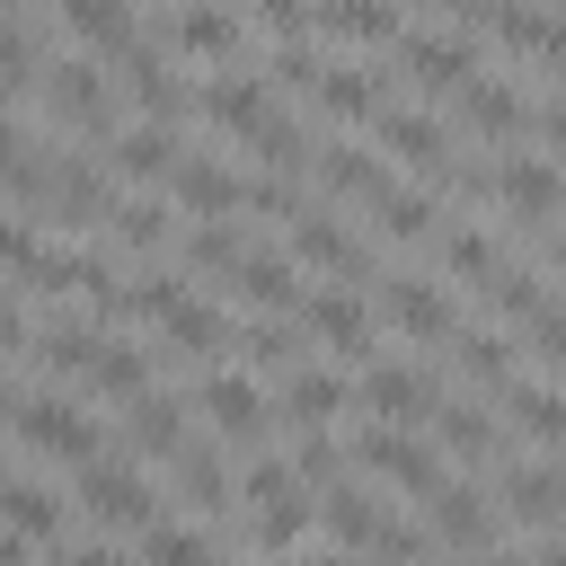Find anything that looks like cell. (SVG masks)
I'll return each mask as SVG.
<instances>
[{"instance_id":"cell-18","label":"cell","mask_w":566,"mask_h":566,"mask_svg":"<svg viewBox=\"0 0 566 566\" xmlns=\"http://www.w3.org/2000/svg\"><path fill=\"white\" fill-rule=\"evenodd\" d=\"M186 407H195V416H212L239 451H256V442H265V389H256V380H239V371H212Z\"/></svg>"},{"instance_id":"cell-4","label":"cell","mask_w":566,"mask_h":566,"mask_svg":"<svg viewBox=\"0 0 566 566\" xmlns=\"http://www.w3.org/2000/svg\"><path fill=\"white\" fill-rule=\"evenodd\" d=\"M354 469L389 478V486H398V495H416V504H424V495H433V486L451 478V460H442L433 442H416L407 424H380V416H371V433L354 442Z\"/></svg>"},{"instance_id":"cell-14","label":"cell","mask_w":566,"mask_h":566,"mask_svg":"<svg viewBox=\"0 0 566 566\" xmlns=\"http://www.w3.org/2000/svg\"><path fill=\"white\" fill-rule=\"evenodd\" d=\"M301 97L327 115V124H371L380 106H389V88H380V71H354V62H318L310 80H301Z\"/></svg>"},{"instance_id":"cell-17","label":"cell","mask_w":566,"mask_h":566,"mask_svg":"<svg viewBox=\"0 0 566 566\" xmlns=\"http://www.w3.org/2000/svg\"><path fill=\"white\" fill-rule=\"evenodd\" d=\"M239 186H248V177H239L230 159H212V150H177V159H168V195H177L195 221L239 212Z\"/></svg>"},{"instance_id":"cell-19","label":"cell","mask_w":566,"mask_h":566,"mask_svg":"<svg viewBox=\"0 0 566 566\" xmlns=\"http://www.w3.org/2000/svg\"><path fill=\"white\" fill-rule=\"evenodd\" d=\"M301 27L345 35V44H398L407 9H398V0H301Z\"/></svg>"},{"instance_id":"cell-20","label":"cell","mask_w":566,"mask_h":566,"mask_svg":"<svg viewBox=\"0 0 566 566\" xmlns=\"http://www.w3.org/2000/svg\"><path fill=\"white\" fill-rule=\"evenodd\" d=\"M274 97H283V88H274L265 71H230V80H212V88H203V115H195V124H221V133H239V142H248V133L274 115Z\"/></svg>"},{"instance_id":"cell-16","label":"cell","mask_w":566,"mask_h":566,"mask_svg":"<svg viewBox=\"0 0 566 566\" xmlns=\"http://www.w3.org/2000/svg\"><path fill=\"white\" fill-rule=\"evenodd\" d=\"M168 44L195 53V62H239L248 53V18L239 9H212V0H177L168 9Z\"/></svg>"},{"instance_id":"cell-30","label":"cell","mask_w":566,"mask_h":566,"mask_svg":"<svg viewBox=\"0 0 566 566\" xmlns=\"http://www.w3.org/2000/svg\"><path fill=\"white\" fill-rule=\"evenodd\" d=\"M0 513H9L18 531H35V539H71V513H62L53 486H35V478H9V486H0Z\"/></svg>"},{"instance_id":"cell-12","label":"cell","mask_w":566,"mask_h":566,"mask_svg":"<svg viewBox=\"0 0 566 566\" xmlns=\"http://www.w3.org/2000/svg\"><path fill=\"white\" fill-rule=\"evenodd\" d=\"M80 495H88V513H97V522H115L124 539L159 513V486H150L142 469H124V460H115V469H106V460H80Z\"/></svg>"},{"instance_id":"cell-22","label":"cell","mask_w":566,"mask_h":566,"mask_svg":"<svg viewBox=\"0 0 566 566\" xmlns=\"http://www.w3.org/2000/svg\"><path fill=\"white\" fill-rule=\"evenodd\" d=\"M230 283H239L248 310H292V301H301V265H292V248H283V256H274V248H239Z\"/></svg>"},{"instance_id":"cell-35","label":"cell","mask_w":566,"mask_h":566,"mask_svg":"<svg viewBox=\"0 0 566 566\" xmlns=\"http://www.w3.org/2000/svg\"><path fill=\"white\" fill-rule=\"evenodd\" d=\"M0 9H35V0H0Z\"/></svg>"},{"instance_id":"cell-31","label":"cell","mask_w":566,"mask_h":566,"mask_svg":"<svg viewBox=\"0 0 566 566\" xmlns=\"http://www.w3.org/2000/svg\"><path fill=\"white\" fill-rule=\"evenodd\" d=\"M354 469V442H336L327 424H301V442H292V478L301 486H327V478H345Z\"/></svg>"},{"instance_id":"cell-26","label":"cell","mask_w":566,"mask_h":566,"mask_svg":"<svg viewBox=\"0 0 566 566\" xmlns=\"http://www.w3.org/2000/svg\"><path fill=\"white\" fill-rule=\"evenodd\" d=\"M97 398H133V389H150L159 380V363L142 354V345H124V336H97V354H88V371H80Z\"/></svg>"},{"instance_id":"cell-29","label":"cell","mask_w":566,"mask_h":566,"mask_svg":"<svg viewBox=\"0 0 566 566\" xmlns=\"http://www.w3.org/2000/svg\"><path fill=\"white\" fill-rule=\"evenodd\" d=\"M248 159H256V168H274V177H301V168H310V124L274 106V115L248 133Z\"/></svg>"},{"instance_id":"cell-6","label":"cell","mask_w":566,"mask_h":566,"mask_svg":"<svg viewBox=\"0 0 566 566\" xmlns=\"http://www.w3.org/2000/svg\"><path fill=\"white\" fill-rule=\"evenodd\" d=\"M442 389H451L442 371L380 354V363H363V380H354V407H363V416H380V424H416V416H433V398H442Z\"/></svg>"},{"instance_id":"cell-25","label":"cell","mask_w":566,"mask_h":566,"mask_svg":"<svg viewBox=\"0 0 566 566\" xmlns=\"http://www.w3.org/2000/svg\"><path fill=\"white\" fill-rule=\"evenodd\" d=\"M168 159H177V124H124V133H106V168L115 177H168Z\"/></svg>"},{"instance_id":"cell-7","label":"cell","mask_w":566,"mask_h":566,"mask_svg":"<svg viewBox=\"0 0 566 566\" xmlns=\"http://www.w3.org/2000/svg\"><path fill=\"white\" fill-rule=\"evenodd\" d=\"M27 97H44V115H53V124H80L88 142H106V133H115V88H106L88 62H44Z\"/></svg>"},{"instance_id":"cell-15","label":"cell","mask_w":566,"mask_h":566,"mask_svg":"<svg viewBox=\"0 0 566 566\" xmlns=\"http://www.w3.org/2000/svg\"><path fill=\"white\" fill-rule=\"evenodd\" d=\"M310 177H318V195L327 203H380L398 177H389V159H371V150H345V142H310Z\"/></svg>"},{"instance_id":"cell-24","label":"cell","mask_w":566,"mask_h":566,"mask_svg":"<svg viewBox=\"0 0 566 566\" xmlns=\"http://www.w3.org/2000/svg\"><path fill=\"white\" fill-rule=\"evenodd\" d=\"M88 354H97V318H53V327L27 336V363H35L44 380H80Z\"/></svg>"},{"instance_id":"cell-8","label":"cell","mask_w":566,"mask_h":566,"mask_svg":"<svg viewBox=\"0 0 566 566\" xmlns=\"http://www.w3.org/2000/svg\"><path fill=\"white\" fill-rule=\"evenodd\" d=\"M398 71H407L424 97H451V88L478 71V35H469V27H460V35H451V27H398Z\"/></svg>"},{"instance_id":"cell-32","label":"cell","mask_w":566,"mask_h":566,"mask_svg":"<svg viewBox=\"0 0 566 566\" xmlns=\"http://www.w3.org/2000/svg\"><path fill=\"white\" fill-rule=\"evenodd\" d=\"M106 230H115V248H168L177 221H168L159 203H142V195H115V203H106Z\"/></svg>"},{"instance_id":"cell-9","label":"cell","mask_w":566,"mask_h":566,"mask_svg":"<svg viewBox=\"0 0 566 566\" xmlns=\"http://www.w3.org/2000/svg\"><path fill=\"white\" fill-rule=\"evenodd\" d=\"M380 318H389L407 345H451V327H460L451 292L424 283V274H380Z\"/></svg>"},{"instance_id":"cell-28","label":"cell","mask_w":566,"mask_h":566,"mask_svg":"<svg viewBox=\"0 0 566 566\" xmlns=\"http://www.w3.org/2000/svg\"><path fill=\"white\" fill-rule=\"evenodd\" d=\"M44 71V27L27 9H0V97H27Z\"/></svg>"},{"instance_id":"cell-1","label":"cell","mask_w":566,"mask_h":566,"mask_svg":"<svg viewBox=\"0 0 566 566\" xmlns=\"http://www.w3.org/2000/svg\"><path fill=\"white\" fill-rule=\"evenodd\" d=\"M327 539H336V548H380V557H433V531L380 513V495H363L354 469L327 478Z\"/></svg>"},{"instance_id":"cell-23","label":"cell","mask_w":566,"mask_h":566,"mask_svg":"<svg viewBox=\"0 0 566 566\" xmlns=\"http://www.w3.org/2000/svg\"><path fill=\"white\" fill-rule=\"evenodd\" d=\"M168 478H177V504H195L203 522L230 504V469H221V451H203V433H186V442L168 451Z\"/></svg>"},{"instance_id":"cell-34","label":"cell","mask_w":566,"mask_h":566,"mask_svg":"<svg viewBox=\"0 0 566 566\" xmlns=\"http://www.w3.org/2000/svg\"><path fill=\"white\" fill-rule=\"evenodd\" d=\"M9 407H18V380H9V371H0V424H9Z\"/></svg>"},{"instance_id":"cell-10","label":"cell","mask_w":566,"mask_h":566,"mask_svg":"<svg viewBox=\"0 0 566 566\" xmlns=\"http://www.w3.org/2000/svg\"><path fill=\"white\" fill-rule=\"evenodd\" d=\"M115 71H124V88H133V97H142L159 124H195V115H203V88H195V80H177V71H168V62H159L142 35L115 53Z\"/></svg>"},{"instance_id":"cell-3","label":"cell","mask_w":566,"mask_h":566,"mask_svg":"<svg viewBox=\"0 0 566 566\" xmlns=\"http://www.w3.org/2000/svg\"><path fill=\"white\" fill-rule=\"evenodd\" d=\"M9 424H18V442H27L35 460H71V469H80V460L106 451V424H97L80 398H53V389H44V398H18Z\"/></svg>"},{"instance_id":"cell-2","label":"cell","mask_w":566,"mask_h":566,"mask_svg":"<svg viewBox=\"0 0 566 566\" xmlns=\"http://www.w3.org/2000/svg\"><path fill=\"white\" fill-rule=\"evenodd\" d=\"M283 230H292V265H318V274H336V283L380 274V248H371L354 221H336L327 203H310V195L292 203V221H283Z\"/></svg>"},{"instance_id":"cell-21","label":"cell","mask_w":566,"mask_h":566,"mask_svg":"<svg viewBox=\"0 0 566 566\" xmlns=\"http://www.w3.org/2000/svg\"><path fill=\"white\" fill-rule=\"evenodd\" d=\"M354 407V371H318V363H283V416L292 424H327Z\"/></svg>"},{"instance_id":"cell-33","label":"cell","mask_w":566,"mask_h":566,"mask_svg":"<svg viewBox=\"0 0 566 566\" xmlns=\"http://www.w3.org/2000/svg\"><path fill=\"white\" fill-rule=\"evenodd\" d=\"M248 18L274 27V35H301V0H248Z\"/></svg>"},{"instance_id":"cell-13","label":"cell","mask_w":566,"mask_h":566,"mask_svg":"<svg viewBox=\"0 0 566 566\" xmlns=\"http://www.w3.org/2000/svg\"><path fill=\"white\" fill-rule=\"evenodd\" d=\"M424 239H433L442 274H451V283H469V292H486V283H495V274L513 265V256H504V239H495L486 221H433ZM522 265H531V256H522Z\"/></svg>"},{"instance_id":"cell-5","label":"cell","mask_w":566,"mask_h":566,"mask_svg":"<svg viewBox=\"0 0 566 566\" xmlns=\"http://www.w3.org/2000/svg\"><path fill=\"white\" fill-rule=\"evenodd\" d=\"M371 133H380V150H389L407 177H424V186L442 195V177H451V159H460V142H451V124H442V115H416V106H380V115H371Z\"/></svg>"},{"instance_id":"cell-11","label":"cell","mask_w":566,"mask_h":566,"mask_svg":"<svg viewBox=\"0 0 566 566\" xmlns=\"http://www.w3.org/2000/svg\"><path fill=\"white\" fill-rule=\"evenodd\" d=\"M292 318H301V336H318V345H327V354H345V363H354V354H371V310H363L354 292H336V283H318V292L301 283Z\"/></svg>"},{"instance_id":"cell-27","label":"cell","mask_w":566,"mask_h":566,"mask_svg":"<svg viewBox=\"0 0 566 566\" xmlns=\"http://www.w3.org/2000/svg\"><path fill=\"white\" fill-rule=\"evenodd\" d=\"M62 27H71L80 44H97V53H124V44L142 35V9H133V0H62Z\"/></svg>"}]
</instances>
